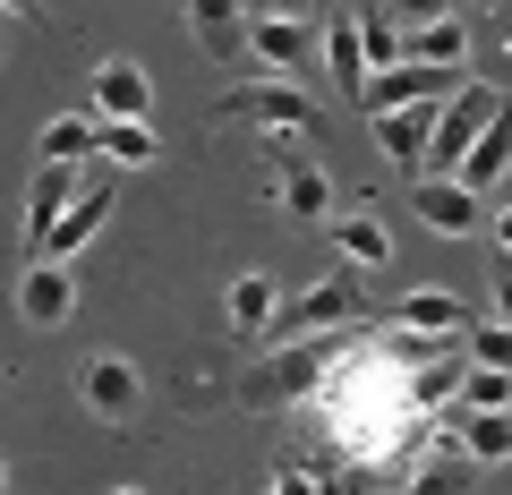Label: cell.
Instances as JSON below:
<instances>
[{"mask_svg": "<svg viewBox=\"0 0 512 495\" xmlns=\"http://www.w3.org/2000/svg\"><path fill=\"white\" fill-rule=\"evenodd\" d=\"M350 359V333H291V342L274 350V359H256L248 376V410H291L308 402V393H333V367Z\"/></svg>", "mask_w": 512, "mask_h": 495, "instance_id": "6da1fadb", "label": "cell"}, {"mask_svg": "<svg viewBox=\"0 0 512 495\" xmlns=\"http://www.w3.org/2000/svg\"><path fill=\"white\" fill-rule=\"evenodd\" d=\"M495 111H504V86H487V77H461V94H444V111H436V146H427V171H461V163H470V146L487 137Z\"/></svg>", "mask_w": 512, "mask_h": 495, "instance_id": "7a4b0ae2", "label": "cell"}, {"mask_svg": "<svg viewBox=\"0 0 512 495\" xmlns=\"http://www.w3.org/2000/svg\"><path fill=\"white\" fill-rule=\"evenodd\" d=\"M436 111H444V103H393V111H367V137H376V154H384L393 171H410V180H427Z\"/></svg>", "mask_w": 512, "mask_h": 495, "instance_id": "3957f363", "label": "cell"}, {"mask_svg": "<svg viewBox=\"0 0 512 495\" xmlns=\"http://www.w3.org/2000/svg\"><path fill=\"white\" fill-rule=\"evenodd\" d=\"M222 120H256V129H308L316 120V103H308V86L299 77H256V86H231L222 94Z\"/></svg>", "mask_w": 512, "mask_h": 495, "instance_id": "277c9868", "label": "cell"}, {"mask_svg": "<svg viewBox=\"0 0 512 495\" xmlns=\"http://www.w3.org/2000/svg\"><path fill=\"white\" fill-rule=\"evenodd\" d=\"M350 316H359V282L333 274V282H316V291H299L265 333H274V342H291V333H333V325H350Z\"/></svg>", "mask_w": 512, "mask_h": 495, "instance_id": "5b68a950", "label": "cell"}, {"mask_svg": "<svg viewBox=\"0 0 512 495\" xmlns=\"http://www.w3.org/2000/svg\"><path fill=\"white\" fill-rule=\"evenodd\" d=\"M188 26H197L205 60H248L256 52V0H188Z\"/></svg>", "mask_w": 512, "mask_h": 495, "instance_id": "8992f818", "label": "cell"}, {"mask_svg": "<svg viewBox=\"0 0 512 495\" xmlns=\"http://www.w3.org/2000/svg\"><path fill=\"white\" fill-rule=\"evenodd\" d=\"M410 205H419V222H427V231H444V239H470L478 222H487V214H478V188L453 180V171H427V180L410 188Z\"/></svg>", "mask_w": 512, "mask_h": 495, "instance_id": "52a82bcc", "label": "cell"}, {"mask_svg": "<svg viewBox=\"0 0 512 495\" xmlns=\"http://www.w3.org/2000/svg\"><path fill=\"white\" fill-rule=\"evenodd\" d=\"M86 171H94V163H43V171H35V188H26V257H35L43 239H52V222L77 205Z\"/></svg>", "mask_w": 512, "mask_h": 495, "instance_id": "ba28073f", "label": "cell"}, {"mask_svg": "<svg viewBox=\"0 0 512 495\" xmlns=\"http://www.w3.org/2000/svg\"><path fill=\"white\" fill-rule=\"evenodd\" d=\"M325 52V35H316V18H274V9H256V60L282 77H299L308 60Z\"/></svg>", "mask_w": 512, "mask_h": 495, "instance_id": "9c48e42d", "label": "cell"}, {"mask_svg": "<svg viewBox=\"0 0 512 495\" xmlns=\"http://www.w3.org/2000/svg\"><path fill=\"white\" fill-rule=\"evenodd\" d=\"M69 308H77L69 265H60V257H35V265H26V282H18V316H26V325H69Z\"/></svg>", "mask_w": 512, "mask_h": 495, "instance_id": "30bf717a", "label": "cell"}, {"mask_svg": "<svg viewBox=\"0 0 512 495\" xmlns=\"http://www.w3.org/2000/svg\"><path fill=\"white\" fill-rule=\"evenodd\" d=\"M103 214H111V180H103V171H86V188H77V205H69L60 222H52V239H43L35 257H77V248H86V239L103 231Z\"/></svg>", "mask_w": 512, "mask_h": 495, "instance_id": "8fae6325", "label": "cell"}, {"mask_svg": "<svg viewBox=\"0 0 512 495\" xmlns=\"http://www.w3.org/2000/svg\"><path fill=\"white\" fill-rule=\"evenodd\" d=\"M453 436L470 444V461H512V402H461Z\"/></svg>", "mask_w": 512, "mask_h": 495, "instance_id": "7c38bea8", "label": "cell"}, {"mask_svg": "<svg viewBox=\"0 0 512 495\" xmlns=\"http://www.w3.org/2000/svg\"><path fill=\"white\" fill-rule=\"evenodd\" d=\"M94 111H111V120H146V111H154L146 69H137V60H103V69H94Z\"/></svg>", "mask_w": 512, "mask_h": 495, "instance_id": "4fadbf2b", "label": "cell"}, {"mask_svg": "<svg viewBox=\"0 0 512 495\" xmlns=\"http://www.w3.org/2000/svg\"><path fill=\"white\" fill-rule=\"evenodd\" d=\"M43 163H103V111H60V120H43Z\"/></svg>", "mask_w": 512, "mask_h": 495, "instance_id": "5bb4252c", "label": "cell"}, {"mask_svg": "<svg viewBox=\"0 0 512 495\" xmlns=\"http://www.w3.org/2000/svg\"><path fill=\"white\" fill-rule=\"evenodd\" d=\"M325 69H333V86H342L350 103L367 94L376 60H367V35H359V18H333V26H325Z\"/></svg>", "mask_w": 512, "mask_h": 495, "instance_id": "9a60e30c", "label": "cell"}, {"mask_svg": "<svg viewBox=\"0 0 512 495\" xmlns=\"http://www.w3.org/2000/svg\"><path fill=\"white\" fill-rule=\"evenodd\" d=\"M325 239L342 248L350 265H359V274H376V265H393V239H384V222H376V214H333V222H325Z\"/></svg>", "mask_w": 512, "mask_h": 495, "instance_id": "2e32d148", "label": "cell"}, {"mask_svg": "<svg viewBox=\"0 0 512 495\" xmlns=\"http://www.w3.org/2000/svg\"><path fill=\"white\" fill-rule=\"evenodd\" d=\"M137 393H146V385H137V367H128V359H94L86 367V410H94V419H128Z\"/></svg>", "mask_w": 512, "mask_h": 495, "instance_id": "e0dca14e", "label": "cell"}, {"mask_svg": "<svg viewBox=\"0 0 512 495\" xmlns=\"http://www.w3.org/2000/svg\"><path fill=\"white\" fill-rule=\"evenodd\" d=\"M393 325H410V333H470V308H461L453 291H410V299H393Z\"/></svg>", "mask_w": 512, "mask_h": 495, "instance_id": "ac0fdd59", "label": "cell"}, {"mask_svg": "<svg viewBox=\"0 0 512 495\" xmlns=\"http://www.w3.org/2000/svg\"><path fill=\"white\" fill-rule=\"evenodd\" d=\"M504 171H512V103H504V111H495V120H487V137H478V146H470V163H461L453 180H470V188H495V180H504Z\"/></svg>", "mask_w": 512, "mask_h": 495, "instance_id": "d6986e66", "label": "cell"}, {"mask_svg": "<svg viewBox=\"0 0 512 495\" xmlns=\"http://www.w3.org/2000/svg\"><path fill=\"white\" fill-rule=\"evenodd\" d=\"M282 205H291L299 222H333V180H325V163H291L282 171V188H274Z\"/></svg>", "mask_w": 512, "mask_h": 495, "instance_id": "ffe728a7", "label": "cell"}, {"mask_svg": "<svg viewBox=\"0 0 512 495\" xmlns=\"http://www.w3.org/2000/svg\"><path fill=\"white\" fill-rule=\"evenodd\" d=\"M222 308H231V325H239V333H265V325H274V316H282V291H274V282H265V274H239Z\"/></svg>", "mask_w": 512, "mask_h": 495, "instance_id": "44dd1931", "label": "cell"}, {"mask_svg": "<svg viewBox=\"0 0 512 495\" xmlns=\"http://www.w3.org/2000/svg\"><path fill=\"white\" fill-rule=\"evenodd\" d=\"M154 154H163V146H154L146 120H111V111H103V163L111 171H146Z\"/></svg>", "mask_w": 512, "mask_h": 495, "instance_id": "7402d4cb", "label": "cell"}, {"mask_svg": "<svg viewBox=\"0 0 512 495\" xmlns=\"http://www.w3.org/2000/svg\"><path fill=\"white\" fill-rule=\"evenodd\" d=\"M410 60H444V69H470V35H461V18H427V26H410Z\"/></svg>", "mask_w": 512, "mask_h": 495, "instance_id": "603a6c76", "label": "cell"}, {"mask_svg": "<svg viewBox=\"0 0 512 495\" xmlns=\"http://www.w3.org/2000/svg\"><path fill=\"white\" fill-rule=\"evenodd\" d=\"M359 35H367V60H376V69H393V60H410V35L393 18H384V9H367L359 18Z\"/></svg>", "mask_w": 512, "mask_h": 495, "instance_id": "cb8c5ba5", "label": "cell"}, {"mask_svg": "<svg viewBox=\"0 0 512 495\" xmlns=\"http://www.w3.org/2000/svg\"><path fill=\"white\" fill-rule=\"evenodd\" d=\"M461 350H470L478 367H512V316H495V325H470V333H461Z\"/></svg>", "mask_w": 512, "mask_h": 495, "instance_id": "d4e9b609", "label": "cell"}, {"mask_svg": "<svg viewBox=\"0 0 512 495\" xmlns=\"http://www.w3.org/2000/svg\"><path fill=\"white\" fill-rule=\"evenodd\" d=\"M461 402H512V367H461Z\"/></svg>", "mask_w": 512, "mask_h": 495, "instance_id": "484cf974", "label": "cell"}, {"mask_svg": "<svg viewBox=\"0 0 512 495\" xmlns=\"http://www.w3.org/2000/svg\"><path fill=\"white\" fill-rule=\"evenodd\" d=\"M487 299H495V316H512V257L495 248V265H487Z\"/></svg>", "mask_w": 512, "mask_h": 495, "instance_id": "4316f807", "label": "cell"}, {"mask_svg": "<svg viewBox=\"0 0 512 495\" xmlns=\"http://www.w3.org/2000/svg\"><path fill=\"white\" fill-rule=\"evenodd\" d=\"M393 18H410V26H427V18H453L444 0H393Z\"/></svg>", "mask_w": 512, "mask_h": 495, "instance_id": "83f0119b", "label": "cell"}, {"mask_svg": "<svg viewBox=\"0 0 512 495\" xmlns=\"http://www.w3.org/2000/svg\"><path fill=\"white\" fill-rule=\"evenodd\" d=\"M256 9H274V18H316V0H256Z\"/></svg>", "mask_w": 512, "mask_h": 495, "instance_id": "f1b7e54d", "label": "cell"}, {"mask_svg": "<svg viewBox=\"0 0 512 495\" xmlns=\"http://www.w3.org/2000/svg\"><path fill=\"white\" fill-rule=\"evenodd\" d=\"M487 239H495V248H504V257H512V205H504V214L487 222Z\"/></svg>", "mask_w": 512, "mask_h": 495, "instance_id": "f546056e", "label": "cell"}, {"mask_svg": "<svg viewBox=\"0 0 512 495\" xmlns=\"http://www.w3.org/2000/svg\"><path fill=\"white\" fill-rule=\"evenodd\" d=\"M26 9H35V0H9V18H26Z\"/></svg>", "mask_w": 512, "mask_h": 495, "instance_id": "4dcf8cb0", "label": "cell"}]
</instances>
